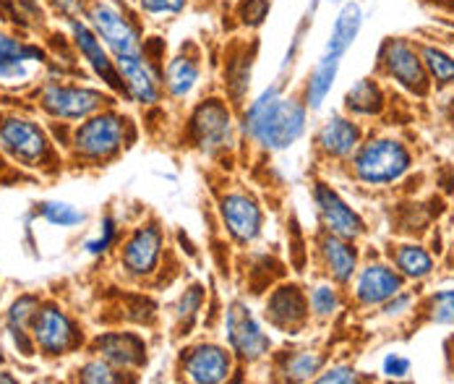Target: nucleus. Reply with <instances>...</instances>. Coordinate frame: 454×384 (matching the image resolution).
<instances>
[{
  "instance_id": "f257e3e1",
  "label": "nucleus",
  "mask_w": 454,
  "mask_h": 384,
  "mask_svg": "<svg viewBox=\"0 0 454 384\" xmlns=\"http://www.w3.org/2000/svg\"><path fill=\"white\" fill-rule=\"evenodd\" d=\"M309 107L282 95V84L262 90L248 102L240 118V131L267 152H282L306 134Z\"/></svg>"
},
{
  "instance_id": "f03ea898",
  "label": "nucleus",
  "mask_w": 454,
  "mask_h": 384,
  "mask_svg": "<svg viewBox=\"0 0 454 384\" xmlns=\"http://www.w3.org/2000/svg\"><path fill=\"white\" fill-rule=\"evenodd\" d=\"M74 152L87 162H107L126 145V118L115 110H99L74 131Z\"/></svg>"
},
{
  "instance_id": "7ed1b4c3",
  "label": "nucleus",
  "mask_w": 454,
  "mask_h": 384,
  "mask_svg": "<svg viewBox=\"0 0 454 384\" xmlns=\"http://www.w3.org/2000/svg\"><path fill=\"white\" fill-rule=\"evenodd\" d=\"M356 176L368 186H387L400 181L412 165L410 149L397 139H371L358 149L356 160Z\"/></svg>"
},
{
  "instance_id": "20e7f679",
  "label": "nucleus",
  "mask_w": 454,
  "mask_h": 384,
  "mask_svg": "<svg viewBox=\"0 0 454 384\" xmlns=\"http://www.w3.org/2000/svg\"><path fill=\"white\" fill-rule=\"evenodd\" d=\"M84 21L94 29V35L105 43V48L113 52V58L144 50L137 21L129 13H123L115 3L90 0L87 8H84Z\"/></svg>"
},
{
  "instance_id": "39448f33",
  "label": "nucleus",
  "mask_w": 454,
  "mask_h": 384,
  "mask_svg": "<svg viewBox=\"0 0 454 384\" xmlns=\"http://www.w3.org/2000/svg\"><path fill=\"white\" fill-rule=\"evenodd\" d=\"M0 152L24 168H43L52 146L37 121L24 115H0Z\"/></svg>"
},
{
  "instance_id": "423d86ee",
  "label": "nucleus",
  "mask_w": 454,
  "mask_h": 384,
  "mask_svg": "<svg viewBox=\"0 0 454 384\" xmlns=\"http://www.w3.org/2000/svg\"><path fill=\"white\" fill-rule=\"evenodd\" d=\"M188 131H191L193 145L204 154L215 157L220 152H227L235 145V121H232L230 105L217 97L199 102L188 118Z\"/></svg>"
},
{
  "instance_id": "0eeeda50",
  "label": "nucleus",
  "mask_w": 454,
  "mask_h": 384,
  "mask_svg": "<svg viewBox=\"0 0 454 384\" xmlns=\"http://www.w3.org/2000/svg\"><path fill=\"white\" fill-rule=\"evenodd\" d=\"M225 337L232 356L246 364H256L272 350V337L264 333L262 322L243 301H232L227 306Z\"/></svg>"
},
{
  "instance_id": "6e6552de",
  "label": "nucleus",
  "mask_w": 454,
  "mask_h": 384,
  "mask_svg": "<svg viewBox=\"0 0 454 384\" xmlns=\"http://www.w3.org/2000/svg\"><path fill=\"white\" fill-rule=\"evenodd\" d=\"M110 97L99 90L82 87V84H63V82H47L40 92V107L50 118L58 121H84L94 113L105 110Z\"/></svg>"
},
{
  "instance_id": "1a4fd4ad",
  "label": "nucleus",
  "mask_w": 454,
  "mask_h": 384,
  "mask_svg": "<svg viewBox=\"0 0 454 384\" xmlns=\"http://www.w3.org/2000/svg\"><path fill=\"white\" fill-rule=\"evenodd\" d=\"M379 63H381L384 74L392 82H397L403 90H408V92L418 97H423L428 92L431 79L426 74L420 50L412 48L408 40H400V37L387 40L381 45V50H379Z\"/></svg>"
},
{
  "instance_id": "9d476101",
  "label": "nucleus",
  "mask_w": 454,
  "mask_h": 384,
  "mask_svg": "<svg viewBox=\"0 0 454 384\" xmlns=\"http://www.w3.org/2000/svg\"><path fill=\"white\" fill-rule=\"evenodd\" d=\"M32 340L45 356H66L79 348L82 335L76 322L58 303H40L32 319Z\"/></svg>"
},
{
  "instance_id": "9b49d317",
  "label": "nucleus",
  "mask_w": 454,
  "mask_h": 384,
  "mask_svg": "<svg viewBox=\"0 0 454 384\" xmlns=\"http://www.w3.org/2000/svg\"><path fill=\"white\" fill-rule=\"evenodd\" d=\"M68 29H71V43H74V48L82 55V60L90 66L91 74H94L97 79H102L105 87L113 90L115 95H126L113 52L105 48V43L94 35V29H91L90 24H87L84 19H68Z\"/></svg>"
},
{
  "instance_id": "f8f14e48",
  "label": "nucleus",
  "mask_w": 454,
  "mask_h": 384,
  "mask_svg": "<svg viewBox=\"0 0 454 384\" xmlns=\"http://www.w3.org/2000/svg\"><path fill=\"white\" fill-rule=\"evenodd\" d=\"M115 66L123 82L126 97L138 105H154L165 92L162 87V71L154 66V60L141 50L131 55H115Z\"/></svg>"
},
{
  "instance_id": "ddd939ff",
  "label": "nucleus",
  "mask_w": 454,
  "mask_h": 384,
  "mask_svg": "<svg viewBox=\"0 0 454 384\" xmlns=\"http://www.w3.org/2000/svg\"><path fill=\"white\" fill-rule=\"evenodd\" d=\"M220 217L230 239L240 246H248L262 236L264 212L262 204L246 192H227L220 199Z\"/></svg>"
},
{
  "instance_id": "4468645a",
  "label": "nucleus",
  "mask_w": 454,
  "mask_h": 384,
  "mask_svg": "<svg viewBox=\"0 0 454 384\" xmlns=\"http://www.w3.org/2000/svg\"><path fill=\"white\" fill-rule=\"evenodd\" d=\"M43 63H45V52L37 45H29L24 40L0 32V87L19 90L29 84Z\"/></svg>"
},
{
  "instance_id": "2eb2a0df",
  "label": "nucleus",
  "mask_w": 454,
  "mask_h": 384,
  "mask_svg": "<svg viewBox=\"0 0 454 384\" xmlns=\"http://www.w3.org/2000/svg\"><path fill=\"white\" fill-rule=\"evenodd\" d=\"M181 372L188 382L220 384L232 372V350L217 342H199L183 350Z\"/></svg>"
},
{
  "instance_id": "dca6fc26",
  "label": "nucleus",
  "mask_w": 454,
  "mask_h": 384,
  "mask_svg": "<svg viewBox=\"0 0 454 384\" xmlns=\"http://www.w3.org/2000/svg\"><path fill=\"white\" fill-rule=\"evenodd\" d=\"M162 248H165V236H162L160 225H154V223L141 225L123 243L121 267L131 278H149L160 267Z\"/></svg>"
},
{
  "instance_id": "f3484780",
  "label": "nucleus",
  "mask_w": 454,
  "mask_h": 384,
  "mask_svg": "<svg viewBox=\"0 0 454 384\" xmlns=\"http://www.w3.org/2000/svg\"><path fill=\"white\" fill-rule=\"evenodd\" d=\"M314 204L318 209L321 223L326 225L329 233L342 236V239H358L365 233V223L361 220V215L334 192L326 184H317L314 189Z\"/></svg>"
},
{
  "instance_id": "a211bd4d",
  "label": "nucleus",
  "mask_w": 454,
  "mask_h": 384,
  "mask_svg": "<svg viewBox=\"0 0 454 384\" xmlns=\"http://www.w3.org/2000/svg\"><path fill=\"white\" fill-rule=\"evenodd\" d=\"M309 314H311L309 298L301 293L298 286L277 288L267 298V306H264V319L274 330H282V333H298L306 325Z\"/></svg>"
},
{
  "instance_id": "6ab92c4d",
  "label": "nucleus",
  "mask_w": 454,
  "mask_h": 384,
  "mask_svg": "<svg viewBox=\"0 0 454 384\" xmlns=\"http://www.w3.org/2000/svg\"><path fill=\"white\" fill-rule=\"evenodd\" d=\"M94 350L99 358L113 364L115 369L134 372L146 364V342L134 333H110V335L97 337Z\"/></svg>"
},
{
  "instance_id": "aec40b11",
  "label": "nucleus",
  "mask_w": 454,
  "mask_h": 384,
  "mask_svg": "<svg viewBox=\"0 0 454 384\" xmlns=\"http://www.w3.org/2000/svg\"><path fill=\"white\" fill-rule=\"evenodd\" d=\"M400 290H403V275L395 272L389 264H368L356 283V295L365 306L387 303Z\"/></svg>"
},
{
  "instance_id": "412c9836",
  "label": "nucleus",
  "mask_w": 454,
  "mask_h": 384,
  "mask_svg": "<svg viewBox=\"0 0 454 384\" xmlns=\"http://www.w3.org/2000/svg\"><path fill=\"white\" fill-rule=\"evenodd\" d=\"M199 79H201V63L199 55L193 52L183 50L168 60V66H162V87L173 99H185L193 95Z\"/></svg>"
},
{
  "instance_id": "4be33fe9",
  "label": "nucleus",
  "mask_w": 454,
  "mask_h": 384,
  "mask_svg": "<svg viewBox=\"0 0 454 384\" xmlns=\"http://www.w3.org/2000/svg\"><path fill=\"white\" fill-rule=\"evenodd\" d=\"M37 309H40L37 295H21L5 311V333L13 340V345L19 348L21 356H32L37 348L32 340V319H35Z\"/></svg>"
},
{
  "instance_id": "5701e85b",
  "label": "nucleus",
  "mask_w": 454,
  "mask_h": 384,
  "mask_svg": "<svg viewBox=\"0 0 454 384\" xmlns=\"http://www.w3.org/2000/svg\"><path fill=\"white\" fill-rule=\"evenodd\" d=\"M317 145L329 157H348L361 145V129L350 118L332 115L317 134Z\"/></svg>"
},
{
  "instance_id": "b1692460",
  "label": "nucleus",
  "mask_w": 454,
  "mask_h": 384,
  "mask_svg": "<svg viewBox=\"0 0 454 384\" xmlns=\"http://www.w3.org/2000/svg\"><path fill=\"white\" fill-rule=\"evenodd\" d=\"M361 29H364V8L358 3H342L337 16H334V24H332V32H329L326 45H324V52L345 58V52L356 45Z\"/></svg>"
},
{
  "instance_id": "393cba45",
  "label": "nucleus",
  "mask_w": 454,
  "mask_h": 384,
  "mask_svg": "<svg viewBox=\"0 0 454 384\" xmlns=\"http://www.w3.org/2000/svg\"><path fill=\"white\" fill-rule=\"evenodd\" d=\"M340 66H342L340 55L321 52V58L317 60V66H314V71L309 74V82H306V107L309 110H321L324 107L326 97L332 95V87L337 82Z\"/></svg>"
},
{
  "instance_id": "a878e982",
  "label": "nucleus",
  "mask_w": 454,
  "mask_h": 384,
  "mask_svg": "<svg viewBox=\"0 0 454 384\" xmlns=\"http://www.w3.org/2000/svg\"><path fill=\"white\" fill-rule=\"evenodd\" d=\"M321 259L326 272L337 280V283H348L356 275V264H358V254L353 248L350 239L342 236H329L321 240Z\"/></svg>"
},
{
  "instance_id": "bb28decb",
  "label": "nucleus",
  "mask_w": 454,
  "mask_h": 384,
  "mask_svg": "<svg viewBox=\"0 0 454 384\" xmlns=\"http://www.w3.org/2000/svg\"><path fill=\"white\" fill-rule=\"evenodd\" d=\"M251 66H254V52L248 55V48H235L227 55L225 63V90L235 102H240L248 87H251Z\"/></svg>"
},
{
  "instance_id": "cd10ccee",
  "label": "nucleus",
  "mask_w": 454,
  "mask_h": 384,
  "mask_svg": "<svg viewBox=\"0 0 454 384\" xmlns=\"http://www.w3.org/2000/svg\"><path fill=\"white\" fill-rule=\"evenodd\" d=\"M345 107L356 115H373L384 107V92L373 79H361L345 95Z\"/></svg>"
},
{
  "instance_id": "c85d7f7f",
  "label": "nucleus",
  "mask_w": 454,
  "mask_h": 384,
  "mask_svg": "<svg viewBox=\"0 0 454 384\" xmlns=\"http://www.w3.org/2000/svg\"><path fill=\"white\" fill-rule=\"evenodd\" d=\"M395 267L403 278H410V280H423L431 275L434 270V259L426 248L420 246H400L395 251Z\"/></svg>"
},
{
  "instance_id": "c756f323",
  "label": "nucleus",
  "mask_w": 454,
  "mask_h": 384,
  "mask_svg": "<svg viewBox=\"0 0 454 384\" xmlns=\"http://www.w3.org/2000/svg\"><path fill=\"white\" fill-rule=\"evenodd\" d=\"M420 58L426 66L428 79L436 87H452L454 84V58L447 50L436 48V45H423L420 48Z\"/></svg>"
},
{
  "instance_id": "7c9ffc66",
  "label": "nucleus",
  "mask_w": 454,
  "mask_h": 384,
  "mask_svg": "<svg viewBox=\"0 0 454 384\" xmlns=\"http://www.w3.org/2000/svg\"><path fill=\"white\" fill-rule=\"evenodd\" d=\"M321 366H324V356L318 350H298L287 356V361L282 364V374L290 382H309L321 374Z\"/></svg>"
},
{
  "instance_id": "2f4dec72",
  "label": "nucleus",
  "mask_w": 454,
  "mask_h": 384,
  "mask_svg": "<svg viewBox=\"0 0 454 384\" xmlns=\"http://www.w3.org/2000/svg\"><path fill=\"white\" fill-rule=\"evenodd\" d=\"M37 212L45 223L55 225V228H79L87 223V215L68 201H43L37 207Z\"/></svg>"
},
{
  "instance_id": "473e14b6",
  "label": "nucleus",
  "mask_w": 454,
  "mask_h": 384,
  "mask_svg": "<svg viewBox=\"0 0 454 384\" xmlns=\"http://www.w3.org/2000/svg\"><path fill=\"white\" fill-rule=\"evenodd\" d=\"M79 380L91 384H113L121 382L123 374H121V369H115V366L107 364L105 358H94V361H87V364L79 369Z\"/></svg>"
},
{
  "instance_id": "72a5a7b5",
  "label": "nucleus",
  "mask_w": 454,
  "mask_h": 384,
  "mask_svg": "<svg viewBox=\"0 0 454 384\" xmlns=\"http://www.w3.org/2000/svg\"><path fill=\"white\" fill-rule=\"evenodd\" d=\"M340 293L332 288V286H317V288L311 290V295H309V309L321 317V319H326V317H332V314H337L340 311Z\"/></svg>"
},
{
  "instance_id": "f704fd0d",
  "label": "nucleus",
  "mask_w": 454,
  "mask_h": 384,
  "mask_svg": "<svg viewBox=\"0 0 454 384\" xmlns=\"http://www.w3.org/2000/svg\"><path fill=\"white\" fill-rule=\"evenodd\" d=\"M115 240H118V220L115 217H105L102 220V231L84 243V251L90 254V256H102V254H107L113 246H115Z\"/></svg>"
},
{
  "instance_id": "c9c22d12",
  "label": "nucleus",
  "mask_w": 454,
  "mask_h": 384,
  "mask_svg": "<svg viewBox=\"0 0 454 384\" xmlns=\"http://www.w3.org/2000/svg\"><path fill=\"white\" fill-rule=\"evenodd\" d=\"M270 11H272V3L270 0H240L238 3V19L248 29L262 27L267 21Z\"/></svg>"
},
{
  "instance_id": "e433bc0d",
  "label": "nucleus",
  "mask_w": 454,
  "mask_h": 384,
  "mask_svg": "<svg viewBox=\"0 0 454 384\" xmlns=\"http://www.w3.org/2000/svg\"><path fill=\"white\" fill-rule=\"evenodd\" d=\"M201 303H204V288H201V286H191V288L183 293L178 306H176L178 322H185V327H191V322H193L196 314L201 311Z\"/></svg>"
},
{
  "instance_id": "4c0bfd02",
  "label": "nucleus",
  "mask_w": 454,
  "mask_h": 384,
  "mask_svg": "<svg viewBox=\"0 0 454 384\" xmlns=\"http://www.w3.org/2000/svg\"><path fill=\"white\" fill-rule=\"evenodd\" d=\"M188 0H138L141 13L152 16V19H173L181 16L185 11Z\"/></svg>"
},
{
  "instance_id": "58836bf2",
  "label": "nucleus",
  "mask_w": 454,
  "mask_h": 384,
  "mask_svg": "<svg viewBox=\"0 0 454 384\" xmlns=\"http://www.w3.org/2000/svg\"><path fill=\"white\" fill-rule=\"evenodd\" d=\"M431 319L436 325H454V290H442L431 301Z\"/></svg>"
},
{
  "instance_id": "ea45409f",
  "label": "nucleus",
  "mask_w": 454,
  "mask_h": 384,
  "mask_svg": "<svg viewBox=\"0 0 454 384\" xmlns=\"http://www.w3.org/2000/svg\"><path fill=\"white\" fill-rule=\"evenodd\" d=\"M317 382L353 384V382H358V374H356V369H350V366H332V369H326V372H321V374H318Z\"/></svg>"
},
{
  "instance_id": "a19ab883",
  "label": "nucleus",
  "mask_w": 454,
  "mask_h": 384,
  "mask_svg": "<svg viewBox=\"0 0 454 384\" xmlns=\"http://www.w3.org/2000/svg\"><path fill=\"white\" fill-rule=\"evenodd\" d=\"M45 3L55 13H60L66 19H79L87 8V0H45Z\"/></svg>"
},
{
  "instance_id": "79ce46f5",
  "label": "nucleus",
  "mask_w": 454,
  "mask_h": 384,
  "mask_svg": "<svg viewBox=\"0 0 454 384\" xmlns=\"http://www.w3.org/2000/svg\"><path fill=\"white\" fill-rule=\"evenodd\" d=\"M384 374H387V377H395V380L408 377L410 358H405V356H397V353L387 356V358H384Z\"/></svg>"
},
{
  "instance_id": "37998d69",
  "label": "nucleus",
  "mask_w": 454,
  "mask_h": 384,
  "mask_svg": "<svg viewBox=\"0 0 454 384\" xmlns=\"http://www.w3.org/2000/svg\"><path fill=\"white\" fill-rule=\"evenodd\" d=\"M410 303H412V295L400 290L397 295H392V298L384 303V314H387V317H400V314H405V311H408Z\"/></svg>"
},
{
  "instance_id": "c03bdc74",
  "label": "nucleus",
  "mask_w": 454,
  "mask_h": 384,
  "mask_svg": "<svg viewBox=\"0 0 454 384\" xmlns=\"http://www.w3.org/2000/svg\"><path fill=\"white\" fill-rule=\"evenodd\" d=\"M0 382H16L13 377H8V372H0Z\"/></svg>"
},
{
  "instance_id": "a18cd8bd",
  "label": "nucleus",
  "mask_w": 454,
  "mask_h": 384,
  "mask_svg": "<svg viewBox=\"0 0 454 384\" xmlns=\"http://www.w3.org/2000/svg\"><path fill=\"white\" fill-rule=\"evenodd\" d=\"M321 3H332V5H342L345 0H321Z\"/></svg>"
}]
</instances>
